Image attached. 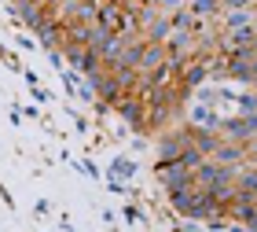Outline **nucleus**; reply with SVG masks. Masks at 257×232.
Listing matches in <instances>:
<instances>
[{
	"label": "nucleus",
	"mask_w": 257,
	"mask_h": 232,
	"mask_svg": "<svg viewBox=\"0 0 257 232\" xmlns=\"http://www.w3.org/2000/svg\"><path fill=\"white\" fill-rule=\"evenodd\" d=\"M188 144H191L188 125H184V129H169V133H162V136H158V162H155V166H169V162H177L184 151H188Z\"/></svg>",
	"instance_id": "nucleus-1"
},
{
	"label": "nucleus",
	"mask_w": 257,
	"mask_h": 232,
	"mask_svg": "<svg viewBox=\"0 0 257 232\" xmlns=\"http://www.w3.org/2000/svg\"><path fill=\"white\" fill-rule=\"evenodd\" d=\"M253 136H257V114H231V118L220 122V140L246 144Z\"/></svg>",
	"instance_id": "nucleus-2"
},
{
	"label": "nucleus",
	"mask_w": 257,
	"mask_h": 232,
	"mask_svg": "<svg viewBox=\"0 0 257 232\" xmlns=\"http://www.w3.org/2000/svg\"><path fill=\"white\" fill-rule=\"evenodd\" d=\"M114 114H118V118H121L133 133H144V129H147V122H144V100L133 96V92H125V96L114 103Z\"/></svg>",
	"instance_id": "nucleus-3"
},
{
	"label": "nucleus",
	"mask_w": 257,
	"mask_h": 232,
	"mask_svg": "<svg viewBox=\"0 0 257 232\" xmlns=\"http://www.w3.org/2000/svg\"><path fill=\"white\" fill-rule=\"evenodd\" d=\"M184 114H188L191 129H213V133H220V122H224L217 114V107H209V103H195V100L188 103V111H184Z\"/></svg>",
	"instance_id": "nucleus-4"
},
{
	"label": "nucleus",
	"mask_w": 257,
	"mask_h": 232,
	"mask_svg": "<svg viewBox=\"0 0 257 232\" xmlns=\"http://www.w3.org/2000/svg\"><path fill=\"white\" fill-rule=\"evenodd\" d=\"M158 173V184L166 192H180V188H195L191 184V170H184L180 162H169V166H155Z\"/></svg>",
	"instance_id": "nucleus-5"
},
{
	"label": "nucleus",
	"mask_w": 257,
	"mask_h": 232,
	"mask_svg": "<svg viewBox=\"0 0 257 232\" xmlns=\"http://www.w3.org/2000/svg\"><path fill=\"white\" fill-rule=\"evenodd\" d=\"M209 159H213L217 166H231V170H235V166H242V162H246V144L220 140V144H217V151L209 155Z\"/></svg>",
	"instance_id": "nucleus-6"
},
{
	"label": "nucleus",
	"mask_w": 257,
	"mask_h": 232,
	"mask_svg": "<svg viewBox=\"0 0 257 232\" xmlns=\"http://www.w3.org/2000/svg\"><path fill=\"white\" fill-rule=\"evenodd\" d=\"M169 63V52H166V44H144V55H140V66H136V74H155L158 66H166Z\"/></svg>",
	"instance_id": "nucleus-7"
},
{
	"label": "nucleus",
	"mask_w": 257,
	"mask_h": 232,
	"mask_svg": "<svg viewBox=\"0 0 257 232\" xmlns=\"http://www.w3.org/2000/svg\"><path fill=\"white\" fill-rule=\"evenodd\" d=\"M99 26H107L110 33H121V22H125V8L118 4V0H103L99 4Z\"/></svg>",
	"instance_id": "nucleus-8"
},
{
	"label": "nucleus",
	"mask_w": 257,
	"mask_h": 232,
	"mask_svg": "<svg viewBox=\"0 0 257 232\" xmlns=\"http://www.w3.org/2000/svg\"><path fill=\"white\" fill-rule=\"evenodd\" d=\"M195 199H198V192H195V188L169 192V206L177 210V217H191V214H195Z\"/></svg>",
	"instance_id": "nucleus-9"
},
{
	"label": "nucleus",
	"mask_w": 257,
	"mask_h": 232,
	"mask_svg": "<svg viewBox=\"0 0 257 232\" xmlns=\"http://www.w3.org/2000/svg\"><path fill=\"white\" fill-rule=\"evenodd\" d=\"M169 37H173V22H169V15H162V11H158V19L144 30V41H151V44H166Z\"/></svg>",
	"instance_id": "nucleus-10"
},
{
	"label": "nucleus",
	"mask_w": 257,
	"mask_h": 232,
	"mask_svg": "<svg viewBox=\"0 0 257 232\" xmlns=\"http://www.w3.org/2000/svg\"><path fill=\"white\" fill-rule=\"evenodd\" d=\"M188 136H191V144H195L206 159L213 155L217 144H220V133H213V129H191V125H188Z\"/></svg>",
	"instance_id": "nucleus-11"
},
{
	"label": "nucleus",
	"mask_w": 257,
	"mask_h": 232,
	"mask_svg": "<svg viewBox=\"0 0 257 232\" xmlns=\"http://www.w3.org/2000/svg\"><path fill=\"white\" fill-rule=\"evenodd\" d=\"M235 188L242 195H253V199H257V166H253V162H242V166L235 170Z\"/></svg>",
	"instance_id": "nucleus-12"
},
{
	"label": "nucleus",
	"mask_w": 257,
	"mask_h": 232,
	"mask_svg": "<svg viewBox=\"0 0 257 232\" xmlns=\"http://www.w3.org/2000/svg\"><path fill=\"white\" fill-rule=\"evenodd\" d=\"M188 11L195 19H217L220 15V0H188Z\"/></svg>",
	"instance_id": "nucleus-13"
},
{
	"label": "nucleus",
	"mask_w": 257,
	"mask_h": 232,
	"mask_svg": "<svg viewBox=\"0 0 257 232\" xmlns=\"http://www.w3.org/2000/svg\"><path fill=\"white\" fill-rule=\"evenodd\" d=\"M136 173V159H128V155H118L110 162V170H107V177L110 181H118V177H133Z\"/></svg>",
	"instance_id": "nucleus-14"
},
{
	"label": "nucleus",
	"mask_w": 257,
	"mask_h": 232,
	"mask_svg": "<svg viewBox=\"0 0 257 232\" xmlns=\"http://www.w3.org/2000/svg\"><path fill=\"white\" fill-rule=\"evenodd\" d=\"M169 22H173V30H195V26H198V19L191 15V11H188V8H180V11H173V15H169Z\"/></svg>",
	"instance_id": "nucleus-15"
},
{
	"label": "nucleus",
	"mask_w": 257,
	"mask_h": 232,
	"mask_svg": "<svg viewBox=\"0 0 257 232\" xmlns=\"http://www.w3.org/2000/svg\"><path fill=\"white\" fill-rule=\"evenodd\" d=\"M257 8V0H220V11H246Z\"/></svg>",
	"instance_id": "nucleus-16"
},
{
	"label": "nucleus",
	"mask_w": 257,
	"mask_h": 232,
	"mask_svg": "<svg viewBox=\"0 0 257 232\" xmlns=\"http://www.w3.org/2000/svg\"><path fill=\"white\" fill-rule=\"evenodd\" d=\"M173 232H206V228L198 225V221H191V217H180V221H177V228H173Z\"/></svg>",
	"instance_id": "nucleus-17"
},
{
	"label": "nucleus",
	"mask_w": 257,
	"mask_h": 232,
	"mask_svg": "<svg viewBox=\"0 0 257 232\" xmlns=\"http://www.w3.org/2000/svg\"><path fill=\"white\" fill-rule=\"evenodd\" d=\"M121 217H125V221H140V210H136L133 203H125V206H121Z\"/></svg>",
	"instance_id": "nucleus-18"
},
{
	"label": "nucleus",
	"mask_w": 257,
	"mask_h": 232,
	"mask_svg": "<svg viewBox=\"0 0 257 232\" xmlns=\"http://www.w3.org/2000/svg\"><path fill=\"white\" fill-rule=\"evenodd\" d=\"M250 89L257 92V59H253V78H250Z\"/></svg>",
	"instance_id": "nucleus-19"
},
{
	"label": "nucleus",
	"mask_w": 257,
	"mask_h": 232,
	"mask_svg": "<svg viewBox=\"0 0 257 232\" xmlns=\"http://www.w3.org/2000/svg\"><path fill=\"white\" fill-rule=\"evenodd\" d=\"M253 55H257V41H253Z\"/></svg>",
	"instance_id": "nucleus-20"
},
{
	"label": "nucleus",
	"mask_w": 257,
	"mask_h": 232,
	"mask_svg": "<svg viewBox=\"0 0 257 232\" xmlns=\"http://www.w3.org/2000/svg\"><path fill=\"white\" fill-rule=\"evenodd\" d=\"M253 11H257V8H253Z\"/></svg>",
	"instance_id": "nucleus-21"
}]
</instances>
